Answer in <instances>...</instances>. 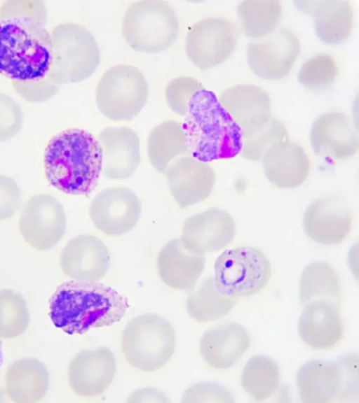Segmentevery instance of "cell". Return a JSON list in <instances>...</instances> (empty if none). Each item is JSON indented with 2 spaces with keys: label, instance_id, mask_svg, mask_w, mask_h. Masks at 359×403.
<instances>
[{
  "label": "cell",
  "instance_id": "obj_1",
  "mask_svg": "<svg viewBox=\"0 0 359 403\" xmlns=\"http://www.w3.org/2000/svg\"><path fill=\"white\" fill-rule=\"evenodd\" d=\"M130 305L127 297L97 281L70 280L58 285L49 299L53 325L68 334L119 321Z\"/></svg>",
  "mask_w": 359,
  "mask_h": 403
},
{
  "label": "cell",
  "instance_id": "obj_2",
  "mask_svg": "<svg viewBox=\"0 0 359 403\" xmlns=\"http://www.w3.org/2000/svg\"><path fill=\"white\" fill-rule=\"evenodd\" d=\"M43 164L46 177L53 187L68 195H88L102 173V148L86 130L67 129L48 141Z\"/></svg>",
  "mask_w": 359,
  "mask_h": 403
},
{
  "label": "cell",
  "instance_id": "obj_3",
  "mask_svg": "<svg viewBox=\"0 0 359 403\" xmlns=\"http://www.w3.org/2000/svg\"><path fill=\"white\" fill-rule=\"evenodd\" d=\"M182 124L189 155L203 162L240 154L242 132L215 94L202 88L190 98Z\"/></svg>",
  "mask_w": 359,
  "mask_h": 403
},
{
  "label": "cell",
  "instance_id": "obj_4",
  "mask_svg": "<svg viewBox=\"0 0 359 403\" xmlns=\"http://www.w3.org/2000/svg\"><path fill=\"white\" fill-rule=\"evenodd\" d=\"M53 60L51 35L28 15L0 20V73L18 82H35L48 74Z\"/></svg>",
  "mask_w": 359,
  "mask_h": 403
},
{
  "label": "cell",
  "instance_id": "obj_5",
  "mask_svg": "<svg viewBox=\"0 0 359 403\" xmlns=\"http://www.w3.org/2000/svg\"><path fill=\"white\" fill-rule=\"evenodd\" d=\"M179 20L171 5L164 1L142 0L132 3L122 21V34L133 50L157 53L176 40Z\"/></svg>",
  "mask_w": 359,
  "mask_h": 403
},
{
  "label": "cell",
  "instance_id": "obj_6",
  "mask_svg": "<svg viewBox=\"0 0 359 403\" xmlns=\"http://www.w3.org/2000/svg\"><path fill=\"white\" fill-rule=\"evenodd\" d=\"M175 333L171 323L156 313L132 318L122 333V351L134 367L151 372L163 367L175 350Z\"/></svg>",
  "mask_w": 359,
  "mask_h": 403
},
{
  "label": "cell",
  "instance_id": "obj_7",
  "mask_svg": "<svg viewBox=\"0 0 359 403\" xmlns=\"http://www.w3.org/2000/svg\"><path fill=\"white\" fill-rule=\"evenodd\" d=\"M51 37L53 60L48 74L53 80L76 83L93 74L100 63V49L85 27L64 23L55 27Z\"/></svg>",
  "mask_w": 359,
  "mask_h": 403
},
{
  "label": "cell",
  "instance_id": "obj_8",
  "mask_svg": "<svg viewBox=\"0 0 359 403\" xmlns=\"http://www.w3.org/2000/svg\"><path fill=\"white\" fill-rule=\"evenodd\" d=\"M149 94L142 71L130 64H116L101 76L95 101L100 111L114 122L129 121L144 108Z\"/></svg>",
  "mask_w": 359,
  "mask_h": 403
},
{
  "label": "cell",
  "instance_id": "obj_9",
  "mask_svg": "<svg viewBox=\"0 0 359 403\" xmlns=\"http://www.w3.org/2000/svg\"><path fill=\"white\" fill-rule=\"evenodd\" d=\"M269 260L259 249L243 246L225 250L214 264V282L222 294L239 297L257 293L271 278Z\"/></svg>",
  "mask_w": 359,
  "mask_h": 403
},
{
  "label": "cell",
  "instance_id": "obj_10",
  "mask_svg": "<svg viewBox=\"0 0 359 403\" xmlns=\"http://www.w3.org/2000/svg\"><path fill=\"white\" fill-rule=\"evenodd\" d=\"M238 39L236 25L223 17H210L196 22L185 38L189 59L202 71L224 62L234 51Z\"/></svg>",
  "mask_w": 359,
  "mask_h": 403
},
{
  "label": "cell",
  "instance_id": "obj_11",
  "mask_svg": "<svg viewBox=\"0 0 359 403\" xmlns=\"http://www.w3.org/2000/svg\"><path fill=\"white\" fill-rule=\"evenodd\" d=\"M63 206L53 196L38 194L24 204L18 221L23 239L38 250L54 248L66 230Z\"/></svg>",
  "mask_w": 359,
  "mask_h": 403
},
{
  "label": "cell",
  "instance_id": "obj_12",
  "mask_svg": "<svg viewBox=\"0 0 359 403\" xmlns=\"http://www.w3.org/2000/svg\"><path fill=\"white\" fill-rule=\"evenodd\" d=\"M142 203L131 189L113 186L100 191L90 202L88 214L94 226L109 236L123 235L136 225Z\"/></svg>",
  "mask_w": 359,
  "mask_h": 403
},
{
  "label": "cell",
  "instance_id": "obj_13",
  "mask_svg": "<svg viewBox=\"0 0 359 403\" xmlns=\"http://www.w3.org/2000/svg\"><path fill=\"white\" fill-rule=\"evenodd\" d=\"M348 368L342 360H311L299 369L297 386L304 403H329L337 397H348L353 380L348 381Z\"/></svg>",
  "mask_w": 359,
  "mask_h": 403
},
{
  "label": "cell",
  "instance_id": "obj_14",
  "mask_svg": "<svg viewBox=\"0 0 359 403\" xmlns=\"http://www.w3.org/2000/svg\"><path fill=\"white\" fill-rule=\"evenodd\" d=\"M300 52L297 37L287 29H280L261 41L248 45V64L257 76L279 80L291 71Z\"/></svg>",
  "mask_w": 359,
  "mask_h": 403
},
{
  "label": "cell",
  "instance_id": "obj_15",
  "mask_svg": "<svg viewBox=\"0 0 359 403\" xmlns=\"http://www.w3.org/2000/svg\"><path fill=\"white\" fill-rule=\"evenodd\" d=\"M235 234L232 215L224 209L211 207L184 220L180 240L187 250L205 255L224 249Z\"/></svg>",
  "mask_w": 359,
  "mask_h": 403
},
{
  "label": "cell",
  "instance_id": "obj_16",
  "mask_svg": "<svg viewBox=\"0 0 359 403\" xmlns=\"http://www.w3.org/2000/svg\"><path fill=\"white\" fill-rule=\"evenodd\" d=\"M165 173L170 192L181 208L204 201L212 193L216 182L214 169L191 155L174 160Z\"/></svg>",
  "mask_w": 359,
  "mask_h": 403
},
{
  "label": "cell",
  "instance_id": "obj_17",
  "mask_svg": "<svg viewBox=\"0 0 359 403\" xmlns=\"http://www.w3.org/2000/svg\"><path fill=\"white\" fill-rule=\"evenodd\" d=\"M116 370V358L104 346L82 350L71 360L67 372L69 384L78 395H100L111 385Z\"/></svg>",
  "mask_w": 359,
  "mask_h": 403
},
{
  "label": "cell",
  "instance_id": "obj_18",
  "mask_svg": "<svg viewBox=\"0 0 359 403\" xmlns=\"http://www.w3.org/2000/svg\"><path fill=\"white\" fill-rule=\"evenodd\" d=\"M309 140L316 155L334 160L352 157L359 146L358 130L353 119L341 112L320 115L312 124Z\"/></svg>",
  "mask_w": 359,
  "mask_h": 403
},
{
  "label": "cell",
  "instance_id": "obj_19",
  "mask_svg": "<svg viewBox=\"0 0 359 403\" xmlns=\"http://www.w3.org/2000/svg\"><path fill=\"white\" fill-rule=\"evenodd\" d=\"M352 223L351 209L337 197H324L315 200L303 215L306 234L323 245L342 242L349 234Z\"/></svg>",
  "mask_w": 359,
  "mask_h": 403
},
{
  "label": "cell",
  "instance_id": "obj_20",
  "mask_svg": "<svg viewBox=\"0 0 359 403\" xmlns=\"http://www.w3.org/2000/svg\"><path fill=\"white\" fill-rule=\"evenodd\" d=\"M59 263L65 274L74 280L97 281L107 274L111 260L100 239L83 234L68 241L61 251Z\"/></svg>",
  "mask_w": 359,
  "mask_h": 403
},
{
  "label": "cell",
  "instance_id": "obj_21",
  "mask_svg": "<svg viewBox=\"0 0 359 403\" xmlns=\"http://www.w3.org/2000/svg\"><path fill=\"white\" fill-rule=\"evenodd\" d=\"M103 176L109 180L128 178L141 162L137 134L127 126H109L99 134Z\"/></svg>",
  "mask_w": 359,
  "mask_h": 403
},
{
  "label": "cell",
  "instance_id": "obj_22",
  "mask_svg": "<svg viewBox=\"0 0 359 403\" xmlns=\"http://www.w3.org/2000/svg\"><path fill=\"white\" fill-rule=\"evenodd\" d=\"M218 100L240 127L242 138L258 132L271 117L268 94L254 85L229 87L220 94Z\"/></svg>",
  "mask_w": 359,
  "mask_h": 403
},
{
  "label": "cell",
  "instance_id": "obj_23",
  "mask_svg": "<svg viewBox=\"0 0 359 403\" xmlns=\"http://www.w3.org/2000/svg\"><path fill=\"white\" fill-rule=\"evenodd\" d=\"M298 320V332L309 346L318 350L329 349L342 339L344 326L339 305L325 299L306 303Z\"/></svg>",
  "mask_w": 359,
  "mask_h": 403
},
{
  "label": "cell",
  "instance_id": "obj_24",
  "mask_svg": "<svg viewBox=\"0 0 359 403\" xmlns=\"http://www.w3.org/2000/svg\"><path fill=\"white\" fill-rule=\"evenodd\" d=\"M293 3L301 12L311 16L316 35L323 43L339 45L350 36L353 13L348 1L297 0Z\"/></svg>",
  "mask_w": 359,
  "mask_h": 403
},
{
  "label": "cell",
  "instance_id": "obj_25",
  "mask_svg": "<svg viewBox=\"0 0 359 403\" xmlns=\"http://www.w3.org/2000/svg\"><path fill=\"white\" fill-rule=\"evenodd\" d=\"M261 162L266 178L279 188H296L309 176V160L306 154L289 138L273 145Z\"/></svg>",
  "mask_w": 359,
  "mask_h": 403
},
{
  "label": "cell",
  "instance_id": "obj_26",
  "mask_svg": "<svg viewBox=\"0 0 359 403\" xmlns=\"http://www.w3.org/2000/svg\"><path fill=\"white\" fill-rule=\"evenodd\" d=\"M250 344L247 330L237 323L222 324L206 330L199 341L200 354L215 369H228L243 357Z\"/></svg>",
  "mask_w": 359,
  "mask_h": 403
},
{
  "label": "cell",
  "instance_id": "obj_27",
  "mask_svg": "<svg viewBox=\"0 0 359 403\" xmlns=\"http://www.w3.org/2000/svg\"><path fill=\"white\" fill-rule=\"evenodd\" d=\"M205 263V255L187 250L180 239H173L164 245L156 259L161 280L174 289L189 292L194 289L204 270Z\"/></svg>",
  "mask_w": 359,
  "mask_h": 403
},
{
  "label": "cell",
  "instance_id": "obj_28",
  "mask_svg": "<svg viewBox=\"0 0 359 403\" xmlns=\"http://www.w3.org/2000/svg\"><path fill=\"white\" fill-rule=\"evenodd\" d=\"M6 393L16 403H33L46 395L49 386V375L45 365L37 358H20L7 368Z\"/></svg>",
  "mask_w": 359,
  "mask_h": 403
},
{
  "label": "cell",
  "instance_id": "obj_29",
  "mask_svg": "<svg viewBox=\"0 0 359 403\" xmlns=\"http://www.w3.org/2000/svg\"><path fill=\"white\" fill-rule=\"evenodd\" d=\"M147 153L153 168L165 173L175 159L189 155L182 124L166 120L153 127L147 139Z\"/></svg>",
  "mask_w": 359,
  "mask_h": 403
},
{
  "label": "cell",
  "instance_id": "obj_30",
  "mask_svg": "<svg viewBox=\"0 0 359 403\" xmlns=\"http://www.w3.org/2000/svg\"><path fill=\"white\" fill-rule=\"evenodd\" d=\"M341 285L334 269L324 262H315L306 266L299 282V302L302 305L325 299L340 305Z\"/></svg>",
  "mask_w": 359,
  "mask_h": 403
},
{
  "label": "cell",
  "instance_id": "obj_31",
  "mask_svg": "<svg viewBox=\"0 0 359 403\" xmlns=\"http://www.w3.org/2000/svg\"><path fill=\"white\" fill-rule=\"evenodd\" d=\"M236 299L221 293L213 276L205 278L196 290L191 291L187 301L189 316L199 323H208L226 315L235 306Z\"/></svg>",
  "mask_w": 359,
  "mask_h": 403
},
{
  "label": "cell",
  "instance_id": "obj_32",
  "mask_svg": "<svg viewBox=\"0 0 359 403\" xmlns=\"http://www.w3.org/2000/svg\"><path fill=\"white\" fill-rule=\"evenodd\" d=\"M281 14V3L278 0H246L237 7L243 34L253 38L272 33L279 24Z\"/></svg>",
  "mask_w": 359,
  "mask_h": 403
},
{
  "label": "cell",
  "instance_id": "obj_33",
  "mask_svg": "<svg viewBox=\"0 0 359 403\" xmlns=\"http://www.w3.org/2000/svg\"><path fill=\"white\" fill-rule=\"evenodd\" d=\"M241 385L255 400L261 401L270 397L280 385L278 365L266 355L252 357L243 367Z\"/></svg>",
  "mask_w": 359,
  "mask_h": 403
},
{
  "label": "cell",
  "instance_id": "obj_34",
  "mask_svg": "<svg viewBox=\"0 0 359 403\" xmlns=\"http://www.w3.org/2000/svg\"><path fill=\"white\" fill-rule=\"evenodd\" d=\"M29 312L26 300L18 291L0 290V337L13 339L28 327Z\"/></svg>",
  "mask_w": 359,
  "mask_h": 403
},
{
  "label": "cell",
  "instance_id": "obj_35",
  "mask_svg": "<svg viewBox=\"0 0 359 403\" xmlns=\"http://www.w3.org/2000/svg\"><path fill=\"white\" fill-rule=\"evenodd\" d=\"M337 75V66L334 58L326 53H320L301 66L297 80L306 88L315 92L329 90Z\"/></svg>",
  "mask_w": 359,
  "mask_h": 403
},
{
  "label": "cell",
  "instance_id": "obj_36",
  "mask_svg": "<svg viewBox=\"0 0 359 403\" xmlns=\"http://www.w3.org/2000/svg\"><path fill=\"white\" fill-rule=\"evenodd\" d=\"M288 139L284 125L271 116L266 124L251 136L242 138L241 155L248 160L261 161L275 143Z\"/></svg>",
  "mask_w": 359,
  "mask_h": 403
},
{
  "label": "cell",
  "instance_id": "obj_37",
  "mask_svg": "<svg viewBox=\"0 0 359 403\" xmlns=\"http://www.w3.org/2000/svg\"><path fill=\"white\" fill-rule=\"evenodd\" d=\"M202 88V84L191 76L172 79L165 88V99L169 108L180 115H185L190 98Z\"/></svg>",
  "mask_w": 359,
  "mask_h": 403
},
{
  "label": "cell",
  "instance_id": "obj_38",
  "mask_svg": "<svg viewBox=\"0 0 359 403\" xmlns=\"http://www.w3.org/2000/svg\"><path fill=\"white\" fill-rule=\"evenodd\" d=\"M231 393L222 385L210 381L194 384L182 395V402H233Z\"/></svg>",
  "mask_w": 359,
  "mask_h": 403
},
{
  "label": "cell",
  "instance_id": "obj_39",
  "mask_svg": "<svg viewBox=\"0 0 359 403\" xmlns=\"http://www.w3.org/2000/svg\"><path fill=\"white\" fill-rule=\"evenodd\" d=\"M22 116L18 104L0 94V142L15 136L22 127Z\"/></svg>",
  "mask_w": 359,
  "mask_h": 403
},
{
  "label": "cell",
  "instance_id": "obj_40",
  "mask_svg": "<svg viewBox=\"0 0 359 403\" xmlns=\"http://www.w3.org/2000/svg\"><path fill=\"white\" fill-rule=\"evenodd\" d=\"M22 201L21 190L11 178L0 175V221L13 217Z\"/></svg>",
  "mask_w": 359,
  "mask_h": 403
},
{
  "label": "cell",
  "instance_id": "obj_41",
  "mask_svg": "<svg viewBox=\"0 0 359 403\" xmlns=\"http://www.w3.org/2000/svg\"><path fill=\"white\" fill-rule=\"evenodd\" d=\"M168 402L167 397L163 392L151 388H142L132 393L128 402Z\"/></svg>",
  "mask_w": 359,
  "mask_h": 403
},
{
  "label": "cell",
  "instance_id": "obj_42",
  "mask_svg": "<svg viewBox=\"0 0 359 403\" xmlns=\"http://www.w3.org/2000/svg\"><path fill=\"white\" fill-rule=\"evenodd\" d=\"M2 364H3V351H2V344L0 339V369L1 367Z\"/></svg>",
  "mask_w": 359,
  "mask_h": 403
}]
</instances>
